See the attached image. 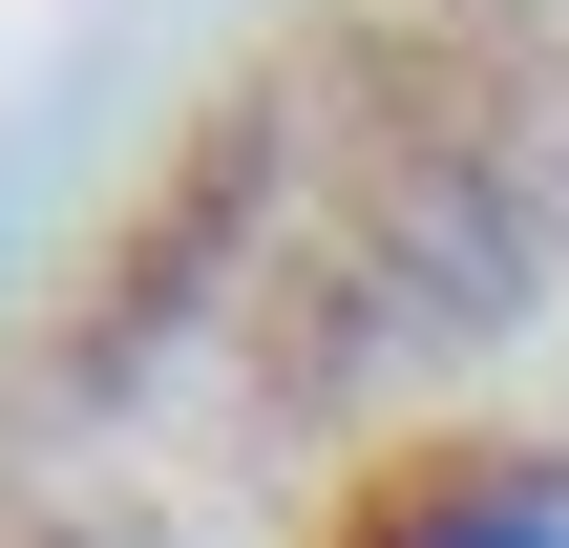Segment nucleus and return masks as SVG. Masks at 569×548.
I'll use <instances>...</instances> for the list:
<instances>
[{
    "label": "nucleus",
    "mask_w": 569,
    "mask_h": 548,
    "mask_svg": "<svg viewBox=\"0 0 569 548\" xmlns=\"http://www.w3.org/2000/svg\"><path fill=\"white\" fill-rule=\"evenodd\" d=\"M317 548H569V444L528 422H443V444H380L338 486Z\"/></svg>",
    "instance_id": "nucleus-1"
},
{
    "label": "nucleus",
    "mask_w": 569,
    "mask_h": 548,
    "mask_svg": "<svg viewBox=\"0 0 569 548\" xmlns=\"http://www.w3.org/2000/svg\"><path fill=\"white\" fill-rule=\"evenodd\" d=\"M21 548H148V528H21Z\"/></svg>",
    "instance_id": "nucleus-2"
}]
</instances>
